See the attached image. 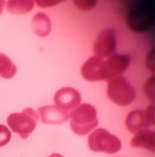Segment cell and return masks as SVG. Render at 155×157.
Returning a JSON list of instances; mask_svg holds the SVG:
<instances>
[{"label":"cell","mask_w":155,"mask_h":157,"mask_svg":"<svg viewBox=\"0 0 155 157\" xmlns=\"http://www.w3.org/2000/svg\"><path fill=\"white\" fill-rule=\"evenodd\" d=\"M154 124V106L149 105L146 111L134 110L131 112L125 120V125L132 133H136L142 129L147 128Z\"/></svg>","instance_id":"52a82bcc"},{"label":"cell","mask_w":155,"mask_h":157,"mask_svg":"<svg viewBox=\"0 0 155 157\" xmlns=\"http://www.w3.org/2000/svg\"><path fill=\"white\" fill-rule=\"evenodd\" d=\"M38 113L40 116V121L44 124H62L70 119L68 111L61 109L57 105H46L39 108Z\"/></svg>","instance_id":"8fae6325"},{"label":"cell","mask_w":155,"mask_h":157,"mask_svg":"<svg viewBox=\"0 0 155 157\" xmlns=\"http://www.w3.org/2000/svg\"><path fill=\"white\" fill-rule=\"evenodd\" d=\"M34 5L33 1H8L6 3L8 12L13 14H26L32 10Z\"/></svg>","instance_id":"5bb4252c"},{"label":"cell","mask_w":155,"mask_h":157,"mask_svg":"<svg viewBox=\"0 0 155 157\" xmlns=\"http://www.w3.org/2000/svg\"><path fill=\"white\" fill-rule=\"evenodd\" d=\"M117 47V32L114 29H104L99 33L93 45L95 56L105 58L115 54Z\"/></svg>","instance_id":"8992f818"},{"label":"cell","mask_w":155,"mask_h":157,"mask_svg":"<svg viewBox=\"0 0 155 157\" xmlns=\"http://www.w3.org/2000/svg\"><path fill=\"white\" fill-rule=\"evenodd\" d=\"M73 3L77 6L78 9L81 10H89L93 9L97 4L96 1L89 0V1H74Z\"/></svg>","instance_id":"ac0fdd59"},{"label":"cell","mask_w":155,"mask_h":157,"mask_svg":"<svg viewBox=\"0 0 155 157\" xmlns=\"http://www.w3.org/2000/svg\"><path fill=\"white\" fill-rule=\"evenodd\" d=\"M5 5H6V2H4V1H0V15L2 14Z\"/></svg>","instance_id":"ffe728a7"},{"label":"cell","mask_w":155,"mask_h":157,"mask_svg":"<svg viewBox=\"0 0 155 157\" xmlns=\"http://www.w3.org/2000/svg\"><path fill=\"white\" fill-rule=\"evenodd\" d=\"M70 126L75 134L87 135L98 125L97 110L90 104H81L70 113Z\"/></svg>","instance_id":"6da1fadb"},{"label":"cell","mask_w":155,"mask_h":157,"mask_svg":"<svg viewBox=\"0 0 155 157\" xmlns=\"http://www.w3.org/2000/svg\"><path fill=\"white\" fill-rule=\"evenodd\" d=\"M11 133L9 129L2 124H0V147H2L10 142Z\"/></svg>","instance_id":"2e32d148"},{"label":"cell","mask_w":155,"mask_h":157,"mask_svg":"<svg viewBox=\"0 0 155 157\" xmlns=\"http://www.w3.org/2000/svg\"><path fill=\"white\" fill-rule=\"evenodd\" d=\"M54 101L58 107L64 110H73L80 105L81 95L74 88L63 87L56 92L54 97Z\"/></svg>","instance_id":"9c48e42d"},{"label":"cell","mask_w":155,"mask_h":157,"mask_svg":"<svg viewBox=\"0 0 155 157\" xmlns=\"http://www.w3.org/2000/svg\"><path fill=\"white\" fill-rule=\"evenodd\" d=\"M150 90H152V92L154 93V75H152L150 78H148V80L146 81L144 85V91L146 96L148 97V98L150 100H151L153 102L154 98L152 97L151 94H150Z\"/></svg>","instance_id":"e0dca14e"},{"label":"cell","mask_w":155,"mask_h":157,"mask_svg":"<svg viewBox=\"0 0 155 157\" xmlns=\"http://www.w3.org/2000/svg\"><path fill=\"white\" fill-rule=\"evenodd\" d=\"M131 62V57L126 54H114L105 61V80L120 76L127 70Z\"/></svg>","instance_id":"30bf717a"},{"label":"cell","mask_w":155,"mask_h":157,"mask_svg":"<svg viewBox=\"0 0 155 157\" xmlns=\"http://www.w3.org/2000/svg\"><path fill=\"white\" fill-rule=\"evenodd\" d=\"M39 121V115L32 108H26L22 113H15L7 118V124L11 130L22 139H26L33 132Z\"/></svg>","instance_id":"277c9868"},{"label":"cell","mask_w":155,"mask_h":157,"mask_svg":"<svg viewBox=\"0 0 155 157\" xmlns=\"http://www.w3.org/2000/svg\"><path fill=\"white\" fill-rule=\"evenodd\" d=\"M109 100L120 106H128L136 98V90L125 77L117 76L109 79L107 86Z\"/></svg>","instance_id":"3957f363"},{"label":"cell","mask_w":155,"mask_h":157,"mask_svg":"<svg viewBox=\"0 0 155 157\" xmlns=\"http://www.w3.org/2000/svg\"><path fill=\"white\" fill-rule=\"evenodd\" d=\"M155 10L153 4L141 2L129 11L127 17V25L136 32H143L150 29L154 23Z\"/></svg>","instance_id":"7a4b0ae2"},{"label":"cell","mask_w":155,"mask_h":157,"mask_svg":"<svg viewBox=\"0 0 155 157\" xmlns=\"http://www.w3.org/2000/svg\"><path fill=\"white\" fill-rule=\"evenodd\" d=\"M81 75L89 82L105 80V60L95 55L90 57L83 64Z\"/></svg>","instance_id":"ba28073f"},{"label":"cell","mask_w":155,"mask_h":157,"mask_svg":"<svg viewBox=\"0 0 155 157\" xmlns=\"http://www.w3.org/2000/svg\"><path fill=\"white\" fill-rule=\"evenodd\" d=\"M133 148H143L154 152L155 133L153 130L149 129H142L136 133L130 142Z\"/></svg>","instance_id":"7c38bea8"},{"label":"cell","mask_w":155,"mask_h":157,"mask_svg":"<svg viewBox=\"0 0 155 157\" xmlns=\"http://www.w3.org/2000/svg\"><path fill=\"white\" fill-rule=\"evenodd\" d=\"M61 1H36V4H38L42 8L50 7V6L57 5Z\"/></svg>","instance_id":"d6986e66"},{"label":"cell","mask_w":155,"mask_h":157,"mask_svg":"<svg viewBox=\"0 0 155 157\" xmlns=\"http://www.w3.org/2000/svg\"><path fill=\"white\" fill-rule=\"evenodd\" d=\"M88 146L95 152L115 154L121 148V141L117 136L103 128H98L88 137Z\"/></svg>","instance_id":"5b68a950"},{"label":"cell","mask_w":155,"mask_h":157,"mask_svg":"<svg viewBox=\"0 0 155 157\" xmlns=\"http://www.w3.org/2000/svg\"><path fill=\"white\" fill-rule=\"evenodd\" d=\"M47 157H64V156H63L62 155L59 154V153H53V154H51V155H49V156H47Z\"/></svg>","instance_id":"44dd1931"},{"label":"cell","mask_w":155,"mask_h":157,"mask_svg":"<svg viewBox=\"0 0 155 157\" xmlns=\"http://www.w3.org/2000/svg\"><path fill=\"white\" fill-rule=\"evenodd\" d=\"M17 73V66L7 55L0 53V77L13 78Z\"/></svg>","instance_id":"9a60e30c"},{"label":"cell","mask_w":155,"mask_h":157,"mask_svg":"<svg viewBox=\"0 0 155 157\" xmlns=\"http://www.w3.org/2000/svg\"><path fill=\"white\" fill-rule=\"evenodd\" d=\"M32 28L35 34L39 37H46L49 36L51 31L50 18L43 13H38L32 18Z\"/></svg>","instance_id":"4fadbf2b"}]
</instances>
